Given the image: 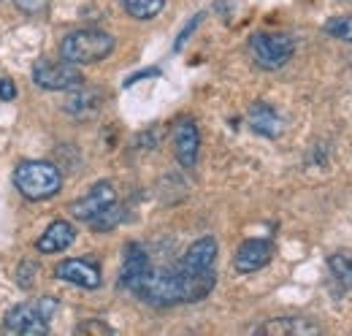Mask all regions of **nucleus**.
Instances as JSON below:
<instances>
[{
    "label": "nucleus",
    "instance_id": "nucleus-1",
    "mask_svg": "<svg viewBox=\"0 0 352 336\" xmlns=\"http://www.w3.org/2000/svg\"><path fill=\"white\" fill-rule=\"evenodd\" d=\"M57 312L54 298H36L33 304H19L6 312L3 317V334H22V336H44L49 334V320Z\"/></svg>",
    "mask_w": 352,
    "mask_h": 336
},
{
    "label": "nucleus",
    "instance_id": "nucleus-2",
    "mask_svg": "<svg viewBox=\"0 0 352 336\" xmlns=\"http://www.w3.org/2000/svg\"><path fill=\"white\" fill-rule=\"evenodd\" d=\"M14 185L28 201H44V198H52L54 193H60L63 176L57 166L46 160H25L14 171Z\"/></svg>",
    "mask_w": 352,
    "mask_h": 336
},
{
    "label": "nucleus",
    "instance_id": "nucleus-3",
    "mask_svg": "<svg viewBox=\"0 0 352 336\" xmlns=\"http://www.w3.org/2000/svg\"><path fill=\"white\" fill-rule=\"evenodd\" d=\"M131 293L152 306H174L182 304V282L176 269H146L135 285L131 288Z\"/></svg>",
    "mask_w": 352,
    "mask_h": 336
},
{
    "label": "nucleus",
    "instance_id": "nucleus-4",
    "mask_svg": "<svg viewBox=\"0 0 352 336\" xmlns=\"http://www.w3.org/2000/svg\"><path fill=\"white\" fill-rule=\"evenodd\" d=\"M114 52V39L103 30H74L65 36V41L60 43V54L68 63L76 65H87V63H98L103 57H109Z\"/></svg>",
    "mask_w": 352,
    "mask_h": 336
},
{
    "label": "nucleus",
    "instance_id": "nucleus-5",
    "mask_svg": "<svg viewBox=\"0 0 352 336\" xmlns=\"http://www.w3.org/2000/svg\"><path fill=\"white\" fill-rule=\"evenodd\" d=\"M250 52H252V57L261 68L276 71L293 57L296 41L287 33H255L250 39Z\"/></svg>",
    "mask_w": 352,
    "mask_h": 336
},
{
    "label": "nucleus",
    "instance_id": "nucleus-6",
    "mask_svg": "<svg viewBox=\"0 0 352 336\" xmlns=\"http://www.w3.org/2000/svg\"><path fill=\"white\" fill-rule=\"evenodd\" d=\"M33 82L44 90H79L85 76L79 74L76 63H68V60H38L33 65Z\"/></svg>",
    "mask_w": 352,
    "mask_h": 336
},
{
    "label": "nucleus",
    "instance_id": "nucleus-7",
    "mask_svg": "<svg viewBox=\"0 0 352 336\" xmlns=\"http://www.w3.org/2000/svg\"><path fill=\"white\" fill-rule=\"evenodd\" d=\"M114 201H117V190H114L109 182H98V185L89 187L87 196H82L79 201H74L68 209H71V214H74L76 220L89 222L92 217H98L100 211L106 209V207H111Z\"/></svg>",
    "mask_w": 352,
    "mask_h": 336
},
{
    "label": "nucleus",
    "instance_id": "nucleus-8",
    "mask_svg": "<svg viewBox=\"0 0 352 336\" xmlns=\"http://www.w3.org/2000/svg\"><path fill=\"white\" fill-rule=\"evenodd\" d=\"M274 258V244L268 239H247L233 258V269L239 274H252V271H261L263 266L271 263Z\"/></svg>",
    "mask_w": 352,
    "mask_h": 336
},
{
    "label": "nucleus",
    "instance_id": "nucleus-9",
    "mask_svg": "<svg viewBox=\"0 0 352 336\" xmlns=\"http://www.w3.org/2000/svg\"><path fill=\"white\" fill-rule=\"evenodd\" d=\"M54 277L63 280V282L87 288V291H92V288L100 285V269H98L95 263H89V260H82V258H71V260L57 263Z\"/></svg>",
    "mask_w": 352,
    "mask_h": 336
},
{
    "label": "nucleus",
    "instance_id": "nucleus-10",
    "mask_svg": "<svg viewBox=\"0 0 352 336\" xmlns=\"http://www.w3.org/2000/svg\"><path fill=\"white\" fill-rule=\"evenodd\" d=\"M198 149H201V136L192 120H179L174 125V152L176 160L184 168H192L198 160Z\"/></svg>",
    "mask_w": 352,
    "mask_h": 336
},
{
    "label": "nucleus",
    "instance_id": "nucleus-11",
    "mask_svg": "<svg viewBox=\"0 0 352 336\" xmlns=\"http://www.w3.org/2000/svg\"><path fill=\"white\" fill-rule=\"evenodd\" d=\"M214 260H217V242L212 236H204L190 244V250L184 252V258L179 260L176 269L184 274H198V271L214 269Z\"/></svg>",
    "mask_w": 352,
    "mask_h": 336
},
{
    "label": "nucleus",
    "instance_id": "nucleus-12",
    "mask_svg": "<svg viewBox=\"0 0 352 336\" xmlns=\"http://www.w3.org/2000/svg\"><path fill=\"white\" fill-rule=\"evenodd\" d=\"M152 263H149V255L144 252L141 244H135L131 242L128 247H125V255H122V271H120V285L125 288V291H131L133 285H135V280L149 269Z\"/></svg>",
    "mask_w": 352,
    "mask_h": 336
},
{
    "label": "nucleus",
    "instance_id": "nucleus-13",
    "mask_svg": "<svg viewBox=\"0 0 352 336\" xmlns=\"http://www.w3.org/2000/svg\"><path fill=\"white\" fill-rule=\"evenodd\" d=\"M74 239H76L74 225L65 222V220H54L44 231V236L36 242V250L46 252V255H49V252H63L74 244Z\"/></svg>",
    "mask_w": 352,
    "mask_h": 336
},
{
    "label": "nucleus",
    "instance_id": "nucleus-14",
    "mask_svg": "<svg viewBox=\"0 0 352 336\" xmlns=\"http://www.w3.org/2000/svg\"><path fill=\"white\" fill-rule=\"evenodd\" d=\"M250 127L265 138H276L282 133V117L268 103H255L250 109Z\"/></svg>",
    "mask_w": 352,
    "mask_h": 336
},
{
    "label": "nucleus",
    "instance_id": "nucleus-15",
    "mask_svg": "<svg viewBox=\"0 0 352 336\" xmlns=\"http://www.w3.org/2000/svg\"><path fill=\"white\" fill-rule=\"evenodd\" d=\"M258 334H276V336H287V334H320V326L309 323L304 317H279V320H271L258 328Z\"/></svg>",
    "mask_w": 352,
    "mask_h": 336
},
{
    "label": "nucleus",
    "instance_id": "nucleus-16",
    "mask_svg": "<svg viewBox=\"0 0 352 336\" xmlns=\"http://www.w3.org/2000/svg\"><path fill=\"white\" fill-rule=\"evenodd\" d=\"M100 92H95V90H79V92H74L71 98H68V103H65V109L71 112V114H79V117H85L89 112H95L98 106H100Z\"/></svg>",
    "mask_w": 352,
    "mask_h": 336
},
{
    "label": "nucleus",
    "instance_id": "nucleus-17",
    "mask_svg": "<svg viewBox=\"0 0 352 336\" xmlns=\"http://www.w3.org/2000/svg\"><path fill=\"white\" fill-rule=\"evenodd\" d=\"M122 8L131 14L133 19H152L163 11L166 0H120Z\"/></svg>",
    "mask_w": 352,
    "mask_h": 336
},
{
    "label": "nucleus",
    "instance_id": "nucleus-18",
    "mask_svg": "<svg viewBox=\"0 0 352 336\" xmlns=\"http://www.w3.org/2000/svg\"><path fill=\"white\" fill-rule=\"evenodd\" d=\"M122 217H125V209L114 201L111 207H106V209L100 211L98 217H92L89 220V225H92V231H98V233H106V231H111V228H117L120 222H122Z\"/></svg>",
    "mask_w": 352,
    "mask_h": 336
},
{
    "label": "nucleus",
    "instance_id": "nucleus-19",
    "mask_svg": "<svg viewBox=\"0 0 352 336\" xmlns=\"http://www.w3.org/2000/svg\"><path fill=\"white\" fill-rule=\"evenodd\" d=\"M328 269H331L336 282H342L347 291H352V258H347V255H331L328 258Z\"/></svg>",
    "mask_w": 352,
    "mask_h": 336
},
{
    "label": "nucleus",
    "instance_id": "nucleus-20",
    "mask_svg": "<svg viewBox=\"0 0 352 336\" xmlns=\"http://www.w3.org/2000/svg\"><path fill=\"white\" fill-rule=\"evenodd\" d=\"M325 33L339 39V41L352 43V14H342V17H333L325 22Z\"/></svg>",
    "mask_w": 352,
    "mask_h": 336
},
{
    "label": "nucleus",
    "instance_id": "nucleus-21",
    "mask_svg": "<svg viewBox=\"0 0 352 336\" xmlns=\"http://www.w3.org/2000/svg\"><path fill=\"white\" fill-rule=\"evenodd\" d=\"M14 6L19 11H25V14H38L49 6V0H14Z\"/></svg>",
    "mask_w": 352,
    "mask_h": 336
},
{
    "label": "nucleus",
    "instance_id": "nucleus-22",
    "mask_svg": "<svg viewBox=\"0 0 352 336\" xmlns=\"http://www.w3.org/2000/svg\"><path fill=\"white\" fill-rule=\"evenodd\" d=\"M76 334H114V331L109 326H103V323H82L76 328Z\"/></svg>",
    "mask_w": 352,
    "mask_h": 336
},
{
    "label": "nucleus",
    "instance_id": "nucleus-23",
    "mask_svg": "<svg viewBox=\"0 0 352 336\" xmlns=\"http://www.w3.org/2000/svg\"><path fill=\"white\" fill-rule=\"evenodd\" d=\"M201 19H204V14H198V17H195V19H192V22H190V25H187L182 33H179V39H176V43H174V49H182V46H184V41L190 39V33L198 28V22H201Z\"/></svg>",
    "mask_w": 352,
    "mask_h": 336
},
{
    "label": "nucleus",
    "instance_id": "nucleus-24",
    "mask_svg": "<svg viewBox=\"0 0 352 336\" xmlns=\"http://www.w3.org/2000/svg\"><path fill=\"white\" fill-rule=\"evenodd\" d=\"M0 98L3 101H14L16 98V87L11 79H0Z\"/></svg>",
    "mask_w": 352,
    "mask_h": 336
}]
</instances>
